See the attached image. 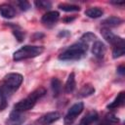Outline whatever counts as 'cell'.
<instances>
[{
	"label": "cell",
	"mask_w": 125,
	"mask_h": 125,
	"mask_svg": "<svg viewBox=\"0 0 125 125\" xmlns=\"http://www.w3.org/2000/svg\"><path fill=\"white\" fill-rule=\"evenodd\" d=\"M0 14L5 19H12L16 15L15 8L10 4H1L0 5Z\"/></svg>",
	"instance_id": "11"
},
{
	"label": "cell",
	"mask_w": 125,
	"mask_h": 125,
	"mask_svg": "<svg viewBox=\"0 0 125 125\" xmlns=\"http://www.w3.org/2000/svg\"><path fill=\"white\" fill-rule=\"evenodd\" d=\"M51 88L54 94V97H58L62 91V83L58 78H53L51 81Z\"/></svg>",
	"instance_id": "18"
},
{
	"label": "cell",
	"mask_w": 125,
	"mask_h": 125,
	"mask_svg": "<svg viewBox=\"0 0 125 125\" xmlns=\"http://www.w3.org/2000/svg\"><path fill=\"white\" fill-rule=\"evenodd\" d=\"M45 94H46V90L44 88L40 87V88L34 90L32 93H30L29 96H27L25 99H23V100L20 101L19 103H17L15 104V106H14V109L18 110V111H21V112L29 110L35 105L37 101L40 98H42Z\"/></svg>",
	"instance_id": "2"
},
{
	"label": "cell",
	"mask_w": 125,
	"mask_h": 125,
	"mask_svg": "<svg viewBox=\"0 0 125 125\" xmlns=\"http://www.w3.org/2000/svg\"><path fill=\"white\" fill-rule=\"evenodd\" d=\"M84 109V104L81 102H78L76 104H74L67 111V113L65 114L64 118H63V123L64 125H72V123L75 121V119L77 118V116L83 111Z\"/></svg>",
	"instance_id": "5"
},
{
	"label": "cell",
	"mask_w": 125,
	"mask_h": 125,
	"mask_svg": "<svg viewBox=\"0 0 125 125\" xmlns=\"http://www.w3.org/2000/svg\"><path fill=\"white\" fill-rule=\"evenodd\" d=\"M17 5L19 6V8H20L21 11H27V10H29V8H30V3H29L28 1H25V0L18 1V2H17Z\"/></svg>",
	"instance_id": "23"
},
{
	"label": "cell",
	"mask_w": 125,
	"mask_h": 125,
	"mask_svg": "<svg viewBox=\"0 0 125 125\" xmlns=\"http://www.w3.org/2000/svg\"><path fill=\"white\" fill-rule=\"evenodd\" d=\"M88 45L82 43L81 41L69 46L62 53L60 54L59 59L61 61H76L82 59L87 52Z\"/></svg>",
	"instance_id": "1"
},
{
	"label": "cell",
	"mask_w": 125,
	"mask_h": 125,
	"mask_svg": "<svg viewBox=\"0 0 125 125\" xmlns=\"http://www.w3.org/2000/svg\"><path fill=\"white\" fill-rule=\"evenodd\" d=\"M123 22V20L118 18V17H109L105 20L103 21V24L107 26V27H112V26H117Z\"/></svg>",
	"instance_id": "15"
},
{
	"label": "cell",
	"mask_w": 125,
	"mask_h": 125,
	"mask_svg": "<svg viewBox=\"0 0 125 125\" xmlns=\"http://www.w3.org/2000/svg\"><path fill=\"white\" fill-rule=\"evenodd\" d=\"M75 86H76V82H75V75L73 72H71L68 77H67V80L64 84V92L65 93H71L74 91L75 89Z\"/></svg>",
	"instance_id": "14"
},
{
	"label": "cell",
	"mask_w": 125,
	"mask_h": 125,
	"mask_svg": "<svg viewBox=\"0 0 125 125\" xmlns=\"http://www.w3.org/2000/svg\"><path fill=\"white\" fill-rule=\"evenodd\" d=\"M113 123H110V122H108V121H106V120H104V122H102V123H100L99 125H112Z\"/></svg>",
	"instance_id": "27"
},
{
	"label": "cell",
	"mask_w": 125,
	"mask_h": 125,
	"mask_svg": "<svg viewBox=\"0 0 125 125\" xmlns=\"http://www.w3.org/2000/svg\"><path fill=\"white\" fill-rule=\"evenodd\" d=\"M95 93V88L91 85V84H85L78 92V97L84 98V97H88L92 94Z\"/></svg>",
	"instance_id": "17"
},
{
	"label": "cell",
	"mask_w": 125,
	"mask_h": 125,
	"mask_svg": "<svg viewBox=\"0 0 125 125\" xmlns=\"http://www.w3.org/2000/svg\"><path fill=\"white\" fill-rule=\"evenodd\" d=\"M105 120L110 122V123H118L119 122V119L114 114H111V113H109V114H107L105 116Z\"/></svg>",
	"instance_id": "24"
},
{
	"label": "cell",
	"mask_w": 125,
	"mask_h": 125,
	"mask_svg": "<svg viewBox=\"0 0 125 125\" xmlns=\"http://www.w3.org/2000/svg\"><path fill=\"white\" fill-rule=\"evenodd\" d=\"M14 32V34H15V36L17 37V39L20 41V42H21L22 40H23V37H24V34H23V32L22 31H21V30H14L13 31Z\"/></svg>",
	"instance_id": "25"
},
{
	"label": "cell",
	"mask_w": 125,
	"mask_h": 125,
	"mask_svg": "<svg viewBox=\"0 0 125 125\" xmlns=\"http://www.w3.org/2000/svg\"><path fill=\"white\" fill-rule=\"evenodd\" d=\"M59 18H60L59 12H57V11H49L46 14L43 15V17L41 19V21L47 26H52L58 21Z\"/></svg>",
	"instance_id": "9"
},
{
	"label": "cell",
	"mask_w": 125,
	"mask_h": 125,
	"mask_svg": "<svg viewBox=\"0 0 125 125\" xmlns=\"http://www.w3.org/2000/svg\"><path fill=\"white\" fill-rule=\"evenodd\" d=\"M22 75L17 72L8 73L7 75H5L3 79V85L0 88L2 91V96L7 97V95H10L16 90H18L21 84L22 83Z\"/></svg>",
	"instance_id": "3"
},
{
	"label": "cell",
	"mask_w": 125,
	"mask_h": 125,
	"mask_svg": "<svg viewBox=\"0 0 125 125\" xmlns=\"http://www.w3.org/2000/svg\"><path fill=\"white\" fill-rule=\"evenodd\" d=\"M43 52H44V48L41 46L25 45L14 53L13 59L14 61H21V60H26L30 58H35L41 55Z\"/></svg>",
	"instance_id": "4"
},
{
	"label": "cell",
	"mask_w": 125,
	"mask_h": 125,
	"mask_svg": "<svg viewBox=\"0 0 125 125\" xmlns=\"http://www.w3.org/2000/svg\"><path fill=\"white\" fill-rule=\"evenodd\" d=\"M98 117H99V115H98V112H97V111H95V110L90 111V112H88V113L80 120V122H79L78 125H91V124H93L95 121L98 120Z\"/></svg>",
	"instance_id": "12"
},
{
	"label": "cell",
	"mask_w": 125,
	"mask_h": 125,
	"mask_svg": "<svg viewBox=\"0 0 125 125\" xmlns=\"http://www.w3.org/2000/svg\"><path fill=\"white\" fill-rule=\"evenodd\" d=\"M2 97V91H1V89H0V98Z\"/></svg>",
	"instance_id": "28"
},
{
	"label": "cell",
	"mask_w": 125,
	"mask_h": 125,
	"mask_svg": "<svg viewBox=\"0 0 125 125\" xmlns=\"http://www.w3.org/2000/svg\"><path fill=\"white\" fill-rule=\"evenodd\" d=\"M34 4H35V6H36L37 8H40V9H49V8H51V6H52L51 2H49V1H43V0L35 1Z\"/></svg>",
	"instance_id": "22"
},
{
	"label": "cell",
	"mask_w": 125,
	"mask_h": 125,
	"mask_svg": "<svg viewBox=\"0 0 125 125\" xmlns=\"http://www.w3.org/2000/svg\"><path fill=\"white\" fill-rule=\"evenodd\" d=\"M117 72H118L119 74H121V75H124V73H125L124 65H119V66L117 67Z\"/></svg>",
	"instance_id": "26"
},
{
	"label": "cell",
	"mask_w": 125,
	"mask_h": 125,
	"mask_svg": "<svg viewBox=\"0 0 125 125\" xmlns=\"http://www.w3.org/2000/svg\"><path fill=\"white\" fill-rule=\"evenodd\" d=\"M96 39H97V37H96L95 34H93V33H91V32H88V33H85V34L80 38V41H81L82 43L88 45L89 42H91V41H96Z\"/></svg>",
	"instance_id": "20"
},
{
	"label": "cell",
	"mask_w": 125,
	"mask_h": 125,
	"mask_svg": "<svg viewBox=\"0 0 125 125\" xmlns=\"http://www.w3.org/2000/svg\"><path fill=\"white\" fill-rule=\"evenodd\" d=\"M103 37L112 45V47H125V42L122 37H119L112 33L108 28H103L101 30Z\"/></svg>",
	"instance_id": "6"
},
{
	"label": "cell",
	"mask_w": 125,
	"mask_h": 125,
	"mask_svg": "<svg viewBox=\"0 0 125 125\" xmlns=\"http://www.w3.org/2000/svg\"><path fill=\"white\" fill-rule=\"evenodd\" d=\"M61 118V113L58 111H52V112H48L44 115H42L39 119L38 122L41 125H50L52 123H54L55 121L59 120Z\"/></svg>",
	"instance_id": "7"
},
{
	"label": "cell",
	"mask_w": 125,
	"mask_h": 125,
	"mask_svg": "<svg viewBox=\"0 0 125 125\" xmlns=\"http://www.w3.org/2000/svg\"><path fill=\"white\" fill-rule=\"evenodd\" d=\"M124 102H125V93L124 92H120L117 97L113 100V102H111L108 105H107V108L108 109H113V108H117V107H120L124 104Z\"/></svg>",
	"instance_id": "13"
},
{
	"label": "cell",
	"mask_w": 125,
	"mask_h": 125,
	"mask_svg": "<svg viewBox=\"0 0 125 125\" xmlns=\"http://www.w3.org/2000/svg\"><path fill=\"white\" fill-rule=\"evenodd\" d=\"M103 14H104V11L98 7H92V8H89L85 11V15L91 19L100 18L103 16Z\"/></svg>",
	"instance_id": "16"
},
{
	"label": "cell",
	"mask_w": 125,
	"mask_h": 125,
	"mask_svg": "<svg viewBox=\"0 0 125 125\" xmlns=\"http://www.w3.org/2000/svg\"><path fill=\"white\" fill-rule=\"evenodd\" d=\"M59 8L64 12H77L80 11V7L77 5L73 4H68V3H62L59 5Z\"/></svg>",
	"instance_id": "19"
},
{
	"label": "cell",
	"mask_w": 125,
	"mask_h": 125,
	"mask_svg": "<svg viewBox=\"0 0 125 125\" xmlns=\"http://www.w3.org/2000/svg\"><path fill=\"white\" fill-rule=\"evenodd\" d=\"M92 53L96 58L103 59L104 54H105V46H104V44L100 40L94 41L93 46H92Z\"/></svg>",
	"instance_id": "10"
},
{
	"label": "cell",
	"mask_w": 125,
	"mask_h": 125,
	"mask_svg": "<svg viewBox=\"0 0 125 125\" xmlns=\"http://www.w3.org/2000/svg\"><path fill=\"white\" fill-rule=\"evenodd\" d=\"M24 120H25L24 115H22L21 111L14 109L10 113V115L6 121V124L7 125H21L24 122Z\"/></svg>",
	"instance_id": "8"
},
{
	"label": "cell",
	"mask_w": 125,
	"mask_h": 125,
	"mask_svg": "<svg viewBox=\"0 0 125 125\" xmlns=\"http://www.w3.org/2000/svg\"><path fill=\"white\" fill-rule=\"evenodd\" d=\"M125 52V47H113L112 48V57L114 59L119 58L124 55Z\"/></svg>",
	"instance_id": "21"
}]
</instances>
